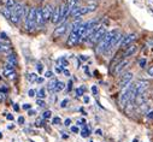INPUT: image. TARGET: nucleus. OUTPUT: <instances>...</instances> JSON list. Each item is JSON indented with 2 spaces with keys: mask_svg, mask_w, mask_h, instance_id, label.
<instances>
[{
  "mask_svg": "<svg viewBox=\"0 0 153 142\" xmlns=\"http://www.w3.org/2000/svg\"><path fill=\"white\" fill-rule=\"evenodd\" d=\"M118 30H112V31H106V34L103 36V39L98 42V46L95 47V51L97 53L101 54V53H106L109 48H110V45H111V41Z\"/></svg>",
  "mask_w": 153,
  "mask_h": 142,
  "instance_id": "nucleus-1",
  "label": "nucleus"
},
{
  "mask_svg": "<svg viewBox=\"0 0 153 142\" xmlns=\"http://www.w3.org/2000/svg\"><path fill=\"white\" fill-rule=\"evenodd\" d=\"M27 12H28V10L24 7L23 4L16 3V5L12 7V10H11L10 21L14 23V24H19V22L22 21V18L25 17V15H27Z\"/></svg>",
  "mask_w": 153,
  "mask_h": 142,
  "instance_id": "nucleus-2",
  "label": "nucleus"
},
{
  "mask_svg": "<svg viewBox=\"0 0 153 142\" xmlns=\"http://www.w3.org/2000/svg\"><path fill=\"white\" fill-rule=\"evenodd\" d=\"M36 27V9L30 7L25 15V29L28 31H33Z\"/></svg>",
  "mask_w": 153,
  "mask_h": 142,
  "instance_id": "nucleus-3",
  "label": "nucleus"
},
{
  "mask_svg": "<svg viewBox=\"0 0 153 142\" xmlns=\"http://www.w3.org/2000/svg\"><path fill=\"white\" fill-rule=\"evenodd\" d=\"M148 84L149 82L148 81H139L136 84H134V93H135V96L136 95H140V94H144L146 92V89L148 88Z\"/></svg>",
  "mask_w": 153,
  "mask_h": 142,
  "instance_id": "nucleus-4",
  "label": "nucleus"
},
{
  "mask_svg": "<svg viewBox=\"0 0 153 142\" xmlns=\"http://www.w3.org/2000/svg\"><path fill=\"white\" fill-rule=\"evenodd\" d=\"M81 41V39H80V35L77 33V30H74L70 33L69 37H68V40H66V46L68 47H74L76 46L79 42Z\"/></svg>",
  "mask_w": 153,
  "mask_h": 142,
  "instance_id": "nucleus-5",
  "label": "nucleus"
},
{
  "mask_svg": "<svg viewBox=\"0 0 153 142\" xmlns=\"http://www.w3.org/2000/svg\"><path fill=\"white\" fill-rule=\"evenodd\" d=\"M129 65V60L128 59H122V60H119L116 65H114V69H113V75L114 76H118L119 73H122L123 72V70Z\"/></svg>",
  "mask_w": 153,
  "mask_h": 142,
  "instance_id": "nucleus-6",
  "label": "nucleus"
},
{
  "mask_svg": "<svg viewBox=\"0 0 153 142\" xmlns=\"http://www.w3.org/2000/svg\"><path fill=\"white\" fill-rule=\"evenodd\" d=\"M133 77H134V73H133V72H125V73H123L122 77H121V80H119V82H118V86H119L121 88L127 87L128 84L132 83Z\"/></svg>",
  "mask_w": 153,
  "mask_h": 142,
  "instance_id": "nucleus-7",
  "label": "nucleus"
},
{
  "mask_svg": "<svg viewBox=\"0 0 153 142\" xmlns=\"http://www.w3.org/2000/svg\"><path fill=\"white\" fill-rule=\"evenodd\" d=\"M135 40H136V34H135V33L128 34V35H123V39H122V41H121L119 47H128V46L132 45Z\"/></svg>",
  "mask_w": 153,
  "mask_h": 142,
  "instance_id": "nucleus-8",
  "label": "nucleus"
},
{
  "mask_svg": "<svg viewBox=\"0 0 153 142\" xmlns=\"http://www.w3.org/2000/svg\"><path fill=\"white\" fill-rule=\"evenodd\" d=\"M68 27H69V24L66 22L60 23L58 27L53 30V37H60V36H63V35L65 34V31L68 30Z\"/></svg>",
  "mask_w": 153,
  "mask_h": 142,
  "instance_id": "nucleus-9",
  "label": "nucleus"
},
{
  "mask_svg": "<svg viewBox=\"0 0 153 142\" xmlns=\"http://www.w3.org/2000/svg\"><path fill=\"white\" fill-rule=\"evenodd\" d=\"M137 45L136 44H132V45H129L128 47H125V49H124V52H123V56H124V58H129L130 56H134L136 52H137Z\"/></svg>",
  "mask_w": 153,
  "mask_h": 142,
  "instance_id": "nucleus-10",
  "label": "nucleus"
},
{
  "mask_svg": "<svg viewBox=\"0 0 153 142\" xmlns=\"http://www.w3.org/2000/svg\"><path fill=\"white\" fill-rule=\"evenodd\" d=\"M3 75H4L5 77H7V78H10V80H14L15 77H16L15 68L9 66V65H5V66L3 68Z\"/></svg>",
  "mask_w": 153,
  "mask_h": 142,
  "instance_id": "nucleus-11",
  "label": "nucleus"
},
{
  "mask_svg": "<svg viewBox=\"0 0 153 142\" xmlns=\"http://www.w3.org/2000/svg\"><path fill=\"white\" fill-rule=\"evenodd\" d=\"M52 14H53V7L51 5H46L42 7V16H44V21L45 23L47 21H51V17H52Z\"/></svg>",
  "mask_w": 153,
  "mask_h": 142,
  "instance_id": "nucleus-12",
  "label": "nucleus"
},
{
  "mask_svg": "<svg viewBox=\"0 0 153 142\" xmlns=\"http://www.w3.org/2000/svg\"><path fill=\"white\" fill-rule=\"evenodd\" d=\"M61 21V7L58 6L53 10V14H52V17H51V22L53 24H57L58 22Z\"/></svg>",
  "mask_w": 153,
  "mask_h": 142,
  "instance_id": "nucleus-13",
  "label": "nucleus"
},
{
  "mask_svg": "<svg viewBox=\"0 0 153 142\" xmlns=\"http://www.w3.org/2000/svg\"><path fill=\"white\" fill-rule=\"evenodd\" d=\"M6 65L12 66V68H16L17 65V57L15 53H9L6 57Z\"/></svg>",
  "mask_w": 153,
  "mask_h": 142,
  "instance_id": "nucleus-14",
  "label": "nucleus"
},
{
  "mask_svg": "<svg viewBox=\"0 0 153 142\" xmlns=\"http://www.w3.org/2000/svg\"><path fill=\"white\" fill-rule=\"evenodd\" d=\"M45 23L42 16V9H36V25H42Z\"/></svg>",
  "mask_w": 153,
  "mask_h": 142,
  "instance_id": "nucleus-15",
  "label": "nucleus"
},
{
  "mask_svg": "<svg viewBox=\"0 0 153 142\" xmlns=\"http://www.w3.org/2000/svg\"><path fill=\"white\" fill-rule=\"evenodd\" d=\"M77 3H79V0H66L65 6H66L68 10L71 12V10H72L75 6H77Z\"/></svg>",
  "mask_w": 153,
  "mask_h": 142,
  "instance_id": "nucleus-16",
  "label": "nucleus"
},
{
  "mask_svg": "<svg viewBox=\"0 0 153 142\" xmlns=\"http://www.w3.org/2000/svg\"><path fill=\"white\" fill-rule=\"evenodd\" d=\"M57 80H51L47 84V89L49 90L51 93H54V90H56V84H57Z\"/></svg>",
  "mask_w": 153,
  "mask_h": 142,
  "instance_id": "nucleus-17",
  "label": "nucleus"
},
{
  "mask_svg": "<svg viewBox=\"0 0 153 142\" xmlns=\"http://www.w3.org/2000/svg\"><path fill=\"white\" fill-rule=\"evenodd\" d=\"M0 12H1V14L4 15L5 18L10 19V17H11V10H10V9H7V7H3V9H0Z\"/></svg>",
  "mask_w": 153,
  "mask_h": 142,
  "instance_id": "nucleus-18",
  "label": "nucleus"
},
{
  "mask_svg": "<svg viewBox=\"0 0 153 142\" xmlns=\"http://www.w3.org/2000/svg\"><path fill=\"white\" fill-rule=\"evenodd\" d=\"M3 3L5 4V7L10 9V10H12V7L16 5V1H15V0H3Z\"/></svg>",
  "mask_w": 153,
  "mask_h": 142,
  "instance_id": "nucleus-19",
  "label": "nucleus"
},
{
  "mask_svg": "<svg viewBox=\"0 0 153 142\" xmlns=\"http://www.w3.org/2000/svg\"><path fill=\"white\" fill-rule=\"evenodd\" d=\"M146 64H147V59L146 58H140L139 60H137V65H139V68H141V69H145L146 68Z\"/></svg>",
  "mask_w": 153,
  "mask_h": 142,
  "instance_id": "nucleus-20",
  "label": "nucleus"
},
{
  "mask_svg": "<svg viewBox=\"0 0 153 142\" xmlns=\"http://www.w3.org/2000/svg\"><path fill=\"white\" fill-rule=\"evenodd\" d=\"M65 88V84L63 83V82H60V81H58L57 82V84H56V90H54V93H58V92H61L63 89Z\"/></svg>",
  "mask_w": 153,
  "mask_h": 142,
  "instance_id": "nucleus-21",
  "label": "nucleus"
},
{
  "mask_svg": "<svg viewBox=\"0 0 153 142\" xmlns=\"http://www.w3.org/2000/svg\"><path fill=\"white\" fill-rule=\"evenodd\" d=\"M27 80L29 81V82H36V80H37V75L36 73H28L27 75Z\"/></svg>",
  "mask_w": 153,
  "mask_h": 142,
  "instance_id": "nucleus-22",
  "label": "nucleus"
},
{
  "mask_svg": "<svg viewBox=\"0 0 153 142\" xmlns=\"http://www.w3.org/2000/svg\"><path fill=\"white\" fill-rule=\"evenodd\" d=\"M89 135H91V130H89V129H88L87 126H84V128H83V130L81 131V136H82V137H88Z\"/></svg>",
  "mask_w": 153,
  "mask_h": 142,
  "instance_id": "nucleus-23",
  "label": "nucleus"
},
{
  "mask_svg": "<svg viewBox=\"0 0 153 142\" xmlns=\"http://www.w3.org/2000/svg\"><path fill=\"white\" fill-rule=\"evenodd\" d=\"M37 96H39V99H44L46 96V90L45 88H40L39 92H37Z\"/></svg>",
  "mask_w": 153,
  "mask_h": 142,
  "instance_id": "nucleus-24",
  "label": "nucleus"
},
{
  "mask_svg": "<svg viewBox=\"0 0 153 142\" xmlns=\"http://www.w3.org/2000/svg\"><path fill=\"white\" fill-rule=\"evenodd\" d=\"M83 93H84V88L83 87H79L77 89H76V95L77 96H82Z\"/></svg>",
  "mask_w": 153,
  "mask_h": 142,
  "instance_id": "nucleus-25",
  "label": "nucleus"
},
{
  "mask_svg": "<svg viewBox=\"0 0 153 142\" xmlns=\"http://www.w3.org/2000/svg\"><path fill=\"white\" fill-rule=\"evenodd\" d=\"M58 61H60V64H61V68H63V69H64V66H68V65H69V64H68V60H66L65 58H60Z\"/></svg>",
  "mask_w": 153,
  "mask_h": 142,
  "instance_id": "nucleus-26",
  "label": "nucleus"
},
{
  "mask_svg": "<svg viewBox=\"0 0 153 142\" xmlns=\"http://www.w3.org/2000/svg\"><path fill=\"white\" fill-rule=\"evenodd\" d=\"M51 116H52V112H51V111H45L44 114H42V118L44 119H48V118H51Z\"/></svg>",
  "mask_w": 153,
  "mask_h": 142,
  "instance_id": "nucleus-27",
  "label": "nucleus"
},
{
  "mask_svg": "<svg viewBox=\"0 0 153 142\" xmlns=\"http://www.w3.org/2000/svg\"><path fill=\"white\" fill-rule=\"evenodd\" d=\"M68 104H69V99H64V100H63V101L60 102V107L64 108V107L68 106Z\"/></svg>",
  "mask_w": 153,
  "mask_h": 142,
  "instance_id": "nucleus-28",
  "label": "nucleus"
},
{
  "mask_svg": "<svg viewBox=\"0 0 153 142\" xmlns=\"http://www.w3.org/2000/svg\"><path fill=\"white\" fill-rule=\"evenodd\" d=\"M60 122H61V119H60L59 117H54V118L52 119V123H53V124H56V125L60 124Z\"/></svg>",
  "mask_w": 153,
  "mask_h": 142,
  "instance_id": "nucleus-29",
  "label": "nucleus"
},
{
  "mask_svg": "<svg viewBox=\"0 0 153 142\" xmlns=\"http://www.w3.org/2000/svg\"><path fill=\"white\" fill-rule=\"evenodd\" d=\"M147 118L153 119V110H147Z\"/></svg>",
  "mask_w": 153,
  "mask_h": 142,
  "instance_id": "nucleus-30",
  "label": "nucleus"
},
{
  "mask_svg": "<svg viewBox=\"0 0 153 142\" xmlns=\"http://www.w3.org/2000/svg\"><path fill=\"white\" fill-rule=\"evenodd\" d=\"M147 75L151 76V77H153V65H151V66L147 69Z\"/></svg>",
  "mask_w": 153,
  "mask_h": 142,
  "instance_id": "nucleus-31",
  "label": "nucleus"
},
{
  "mask_svg": "<svg viewBox=\"0 0 153 142\" xmlns=\"http://www.w3.org/2000/svg\"><path fill=\"white\" fill-rule=\"evenodd\" d=\"M36 69H37V72H42V70H44V66H42V64L41 63H39V64H37V65H36Z\"/></svg>",
  "mask_w": 153,
  "mask_h": 142,
  "instance_id": "nucleus-32",
  "label": "nucleus"
},
{
  "mask_svg": "<svg viewBox=\"0 0 153 142\" xmlns=\"http://www.w3.org/2000/svg\"><path fill=\"white\" fill-rule=\"evenodd\" d=\"M36 104L39 105V106H41V107H44V106H45V101H44L42 99H37V101H36Z\"/></svg>",
  "mask_w": 153,
  "mask_h": 142,
  "instance_id": "nucleus-33",
  "label": "nucleus"
},
{
  "mask_svg": "<svg viewBox=\"0 0 153 142\" xmlns=\"http://www.w3.org/2000/svg\"><path fill=\"white\" fill-rule=\"evenodd\" d=\"M52 76H53V72H52V71H47V72L45 73V77H47V78H51Z\"/></svg>",
  "mask_w": 153,
  "mask_h": 142,
  "instance_id": "nucleus-34",
  "label": "nucleus"
},
{
  "mask_svg": "<svg viewBox=\"0 0 153 142\" xmlns=\"http://www.w3.org/2000/svg\"><path fill=\"white\" fill-rule=\"evenodd\" d=\"M0 39L1 40H7V35L5 33H0Z\"/></svg>",
  "mask_w": 153,
  "mask_h": 142,
  "instance_id": "nucleus-35",
  "label": "nucleus"
},
{
  "mask_svg": "<svg viewBox=\"0 0 153 142\" xmlns=\"http://www.w3.org/2000/svg\"><path fill=\"white\" fill-rule=\"evenodd\" d=\"M28 95L30 96V98H33V96H35V90L34 89H30L29 92H28Z\"/></svg>",
  "mask_w": 153,
  "mask_h": 142,
  "instance_id": "nucleus-36",
  "label": "nucleus"
},
{
  "mask_svg": "<svg viewBox=\"0 0 153 142\" xmlns=\"http://www.w3.org/2000/svg\"><path fill=\"white\" fill-rule=\"evenodd\" d=\"M70 124H71V119H70V118H66L65 122H64V125H65V126H69Z\"/></svg>",
  "mask_w": 153,
  "mask_h": 142,
  "instance_id": "nucleus-37",
  "label": "nucleus"
},
{
  "mask_svg": "<svg viewBox=\"0 0 153 142\" xmlns=\"http://www.w3.org/2000/svg\"><path fill=\"white\" fill-rule=\"evenodd\" d=\"M92 92H93V94H94V95H97V94H98V88H97L95 86H93V87H92Z\"/></svg>",
  "mask_w": 153,
  "mask_h": 142,
  "instance_id": "nucleus-38",
  "label": "nucleus"
},
{
  "mask_svg": "<svg viewBox=\"0 0 153 142\" xmlns=\"http://www.w3.org/2000/svg\"><path fill=\"white\" fill-rule=\"evenodd\" d=\"M71 131L72 133H79V128L77 126H71Z\"/></svg>",
  "mask_w": 153,
  "mask_h": 142,
  "instance_id": "nucleus-39",
  "label": "nucleus"
},
{
  "mask_svg": "<svg viewBox=\"0 0 153 142\" xmlns=\"http://www.w3.org/2000/svg\"><path fill=\"white\" fill-rule=\"evenodd\" d=\"M63 73H64L65 76H70V72H69V70H66V69H63Z\"/></svg>",
  "mask_w": 153,
  "mask_h": 142,
  "instance_id": "nucleus-40",
  "label": "nucleus"
},
{
  "mask_svg": "<svg viewBox=\"0 0 153 142\" xmlns=\"http://www.w3.org/2000/svg\"><path fill=\"white\" fill-rule=\"evenodd\" d=\"M6 92H7V88H5V87L0 88V93H6Z\"/></svg>",
  "mask_w": 153,
  "mask_h": 142,
  "instance_id": "nucleus-41",
  "label": "nucleus"
},
{
  "mask_svg": "<svg viewBox=\"0 0 153 142\" xmlns=\"http://www.w3.org/2000/svg\"><path fill=\"white\" fill-rule=\"evenodd\" d=\"M23 108H24V110H30V105H29V104H24V105H23Z\"/></svg>",
  "mask_w": 153,
  "mask_h": 142,
  "instance_id": "nucleus-42",
  "label": "nucleus"
},
{
  "mask_svg": "<svg viewBox=\"0 0 153 142\" xmlns=\"http://www.w3.org/2000/svg\"><path fill=\"white\" fill-rule=\"evenodd\" d=\"M6 118H7L9 121H12V119H14V116H12V114H7V116H6Z\"/></svg>",
  "mask_w": 153,
  "mask_h": 142,
  "instance_id": "nucleus-43",
  "label": "nucleus"
},
{
  "mask_svg": "<svg viewBox=\"0 0 153 142\" xmlns=\"http://www.w3.org/2000/svg\"><path fill=\"white\" fill-rule=\"evenodd\" d=\"M18 123H19V124H23V123H24V118H23V117H19V118H18Z\"/></svg>",
  "mask_w": 153,
  "mask_h": 142,
  "instance_id": "nucleus-44",
  "label": "nucleus"
},
{
  "mask_svg": "<svg viewBox=\"0 0 153 142\" xmlns=\"http://www.w3.org/2000/svg\"><path fill=\"white\" fill-rule=\"evenodd\" d=\"M83 101H84V104H88V102H89V98H88V96H84V98H83Z\"/></svg>",
  "mask_w": 153,
  "mask_h": 142,
  "instance_id": "nucleus-45",
  "label": "nucleus"
},
{
  "mask_svg": "<svg viewBox=\"0 0 153 142\" xmlns=\"http://www.w3.org/2000/svg\"><path fill=\"white\" fill-rule=\"evenodd\" d=\"M71 87H72V81H70V82L68 83V89L71 90Z\"/></svg>",
  "mask_w": 153,
  "mask_h": 142,
  "instance_id": "nucleus-46",
  "label": "nucleus"
},
{
  "mask_svg": "<svg viewBox=\"0 0 153 142\" xmlns=\"http://www.w3.org/2000/svg\"><path fill=\"white\" fill-rule=\"evenodd\" d=\"M28 114H29V116H34V114H35V111H33V110H29Z\"/></svg>",
  "mask_w": 153,
  "mask_h": 142,
  "instance_id": "nucleus-47",
  "label": "nucleus"
},
{
  "mask_svg": "<svg viewBox=\"0 0 153 142\" xmlns=\"http://www.w3.org/2000/svg\"><path fill=\"white\" fill-rule=\"evenodd\" d=\"M36 125H37V126H41V125H42V122H41V121H37V122H36Z\"/></svg>",
  "mask_w": 153,
  "mask_h": 142,
  "instance_id": "nucleus-48",
  "label": "nucleus"
},
{
  "mask_svg": "<svg viewBox=\"0 0 153 142\" xmlns=\"http://www.w3.org/2000/svg\"><path fill=\"white\" fill-rule=\"evenodd\" d=\"M36 82H37V83H42V82H44V78H37Z\"/></svg>",
  "mask_w": 153,
  "mask_h": 142,
  "instance_id": "nucleus-49",
  "label": "nucleus"
},
{
  "mask_svg": "<svg viewBox=\"0 0 153 142\" xmlns=\"http://www.w3.org/2000/svg\"><path fill=\"white\" fill-rule=\"evenodd\" d=\"M14 108H15L16 111H18V110H19V106H18L17 104H15V105H14Z\"/></svg>",
  "mask_w": 153,
  "mask_h": 142,
  "instance_id": "nucleus-50",
  "label": "nucleus"
},
{
  "mask_svg": "<svg viewBox=\"0 0 153 142\" xmlns=\"http://www.w3.org/2000/svg\"><path fill=\"white\" fill-rule=\"evenodd\" d=\"M80 59L84 61V60H87V57H83V56H81V57H80Z\"/></svg>",
  "mask_w": 153,
  "mask_h": 142,
  "instance_id": "nucleus-51",
  "label": "nucleus"
},
{
  "mask_svg": "<svg viewBox=\"0 0 153 142\" xmlns=\"http://www.w3.org/2000/svg\"><path fill=\"white\" fill-rule=\"evenodd\" d=\"M3 99H4V96H3V93H0V102L3 101Z\"/></svg>",
  "mask_w": 153,
  "mask_h": 142,
  "instance_id": "nucleus-52",
  "label": "nucleus"
},
{
  "mask_svg": "<svg viewBox=\"0 0 153 142\" xmlns=\"http://www.w3.org/2000/svg\"><path fill=\"white\" fill-rule=\"evenodd\" d=\"M1 45H3V42L0 41V52H1Z\"/></svg>",
  "mask_w": 153,
  "mask_h": 142,
  "instance_id": "nucleus-53",
  "label": "nucleus"
},
{
  "mask_svg": "<svg viewBox=\"0 0 153 142\" xmlns=\"http://www.w3.org/2000/svg\"><path fill=\"white\" fill-rule=\"evenodd\" d=\"M3 137V135H1V133H0V138H1Z\"/></svg>",
  "mask_w": 153,
  "mask_h": 142,
  "instance_id": "nucleus-54",
  "label": "nucleus"
},
{
  "mask_svg": "<svg viewBox=\"0 0 153 142\" xmlns=\"http://www.w3.org/2000/svg\"><path fill=\"white\" fill-rule=\"evenodd\" d=\"M39 1H42V0H39Z\"/></svg>",
  "mask_w": 153,
  "mask_h": 142,
  "instance_id": "nucleus-55",
  "label": "nucleus"
},
{
  "mask_svg": "<svg viewBox=\"0 0 153 142\" xmlns=\"http://www.w3.org/2000/svg\"><path fill=\"white\" fill-rule=\"evenodd\" d=\"M91 142H93V141H91Z\"/></svg>",
  "mask_w": 153,
  "mask_h": 142,
  "instance_id": "nucleus-56",
  "label": "nucleus"
}]
</instances>
